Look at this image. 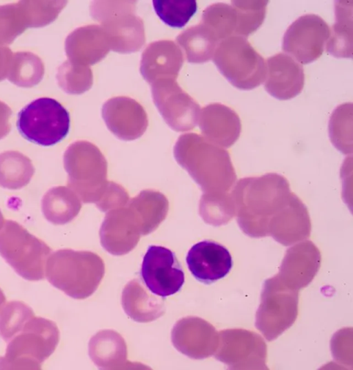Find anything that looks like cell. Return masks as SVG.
<instances>
[{"mask_svg":"<svg viewBox=\"0 0 353 370\" xmlns=\"http://www.w3.org/2000/svg\"><path fill=\"white\" fill-rule=\"evenodd\" d=\"M183 62V54L173 41H154L142 54L140 72L151 85L161 79H176Z\"/></svg>","mask_w":353,"mask_h":370,"instance_id":"19","label":"cell"},{"mask_svg":"<svg viewBox=\"0 0 353 370\" xmlns=\"http://www.w3.org/2000/svg\"><path fill=\"white\" fill-rule=\"evenodd\" d=\"M152 6L159 19L172 28L183 27L197 9L196 2L194 0H154Z\"/></svg>","mask_w":353,"mask_h":370,"instance_id":"32","label":"cell"},{"mask_svg":"<svg viewBox=\"0 0 353 370\" xmlns=\"http://www.w3.org/2000/svg\"><path fill=\"white\" fill-rule=\"evenodd\" d=\"M92 17L99 21L110 41V49L128 53L138 51L145 41L141 19L134 14L131 1H94Z\"/></svg>","mask_w":353,"mask_h":370,"instance_id":"8","label":"cell"},{"mask_svg":"<svg viewBox=\"0 0 353 370\" xmlns=\"http://www.w3.org/2000/svg\"><path fill=\"white\" fill-rule=\"evenodd\" d=\"M81 205L67 187L59 186L49 189L41 201L43 216L54 225L70 222L79 213Z\"/></svg>","mask_w":353,"mask_h":370,"instance_id":"26","label":"cell"},{"mask_svg":"<svg viewBox=\"0 0 353 370\" xmlns=\"http://www.w3.org/2000/svg\"><path fill=\"white\" fill-rule=\"evenodd\" d=\"M70 125L68 110L57 100L41 97L34 100L18 113L17 127L21 135L42 146L62 141Z\"/></svg>","mask_w":353,"mask_h":370,"instance_id":"7","label":"cell"},{"mask_svg":"<svg viewBox=\"0 0 353 370\" xmlns=\"http://www.w3.org/2000/svg\"><path fill=\"white\" fill-rule=\"evenodd\" d=\"M48 280L75 299L92 296L105 274L103 260L90 251L59 249L49 256L45 269Z\"/></svg>","mask_w":353,"mask_h":370,"instance_id":"3","label":"cell"},{"mask_svg":"<svg viewBox=\"0 0 353 370\" xmlns=\"http://www.w3.org/2000/svg\"><path fill=\"white\" fill-rule=\"evenodd\" d=\"M352 104L339 105L330 121V135L333 144L343 153H352Z\"/></svg>","mask_w":353,"mask_h":370,"instance_id":"34","label":"cell"},{"mask_svg":"<svg viewBox=\"0 0 353 370\" xmlns=\"http://www.w3.org/2000/svg\"><path fill=\"white\" fill-rule=\"evenodd\" d=\"M172 345L181 353L193 359L211 356L218 347V335L205 320L194 316L178 320L171 332Z\"/></svg>","mask_w":353,"mask_h":370,"instance_id":"13","label":"cell"},{"mask_svg":"<svg viewBox=\"0 0 353 370\" xmlns=\"http://www.w3.org/2000/svg\"><path fill=\"white\" fill-rule=\"evenodd\" d=\"M29 28L47 25L52 22L66 5L65 1H21Z\"/></svg>","mask_w":353,"mask_h":370,"instance_id":"36","label":"cell"},{"mask_svg":"<svg viewBox=\"0 0 353 370\" xmlns=\"http://www.w3.org/2000/svg\"><path fill=\"white\" fill-rule=\"evenodd\" d=\"M59 342L56 323L34 316L10 341L0 369H40L41 364L55 351Z\"/></svg>","mask_w":353,"mask_h":370,"instance_id":"4","label":"cell"},{"mask_svg":"<svg viewBox=\"0 0 353 370\" xmlns=\"http://www.w3.org/2000/svg\"><path fill=\"white\" fill-rule=\"evenodd\" d=\"M152 99L166 122L176 131L193 128L200 106L178 85L176 79H159L151 84Z\"/></svg>","mask_w":353,"mask_h":370,"instance_id":"12","label":"cell"},{"mask_svg":"<svg viewBox=\"0 0 353 370\" xmlns=\"http://www.w3.org/2000/svg\"><path fill=\"white\" fill-rule=\"evenodd\" d=\"M330 32L328 25L319 16L303 15L285 31L283 50L299 63H310L322 55Z\"/></svg>","mask_w":353,"mask_h":370,"instance_id":"10","label":"cell"},{"mask_svg":"<svg viewBox=\"0 0 353 370\" xmlns=\"http://www.w3.org/2000/svg\"><path fill=\"white\" fill-rule=\"evenodd\" d=\"M201 23L210 28L221 42L235 35L236 12L230 5L214 3L203 11Z\"/></svg>","mask_w":353,"mask_h":370,"instance_id":"29","label":"cell"},{"mask_svg":"<svg viewBox=\"0 0 353 370\" xmlns=\"http://www.w3.org/2000/svg\"><path fill=\"white\" fill-rule=\"evenodd\" d=\"M110 49V41L101 26L89 25L74 30L66 38L65 50L70 63L89 67L103 58Z\"/></svg>","mask_w":353,"mask_h":370,"instance_id":"17","label":"cell"},{"mask_svg":"<svg viewBox=\"0 0 353 370\" xmlns=\"http://www.w3.org/2000/svg\"><path fill=\"white\" fill-rule=\"evenodd\" d=\"M44 75L41 59L30 52H17L12 54L7 78L14 85L31 88L37 85Z\"/></svg>","mask_w":353,"mask_h":370,"instance_id":"28","label":"cell"},{"mask_svg":"<svg viewBox=\"0 0 353 370\" xmlns=\"http://www.w3.org/2000/svg\"><path fill=\"white\" fill-rule=\"evenodd\" d=\"M186 263L192 276L207 285L224 278L233 265L228 249L220 243L209 240L200 241L190 249Z\"/></svg>","mask_w":353,"mask_h":370,"instance_id":"14","label":"cell"},{"mask_svg":"<svg viewBox=\"0 0 353 370\" xmlns=\"http://www.w3.org/2000/svg\"><path fill=\"white\" fill-rule=\"evenodd\" d=\"M52 250L19 223L7 220L0 230V255L22 278L42 280Z\"/></svg>","mask_w":353,"mask_h":370,"instance_id":"5","label":"cell"},{"mask_svg":"<svg viewBox=\"0 0 353 370\" xmlns=\"http://www.w3.org/2000/svg\"><path fill=\"white\" fill-rule=\"evenodd\" d=\"M337 1L335 5L336 23L326 45L327 52L337 58L352 56V1Z\"/></svg>","mask_w":353,"mask_h":370,"instance_id":"25","label":"cell"},{"mask_svg":"<svg viewBox=\"0 0 353 370\" xmlns=\"http://www.w3.org/2000/svg\"><path fill=\"white\" fill-rule=\"evenodd\" d=\"M11 115L12 110L10 107L0 101V139L6 136L10 131Z\"/></svg>","mask_w":353,"mask_h":370,"instance_id":"37","label":"cell"},{"mask_svg":"<svg viewBox=\"0 0 353 370\" xmlns=\"http://www.w3.org/2000/svg\"><path fill=\"white\" fill-rule=\"evenodd\" d=\"M27 28L28 19L21 1L0 6V45L10 44Z\"/></svg>","mask_w":353,"mask_h":370,"instance_id":"31","label":"cell"},{"mask_svg":"<svg viewBox=\"0 0 353 370\" xmlns=\"http://www.w3.org/2000/svg\"><path fill=\"white\" fill-rule=\"evenodd\" d=\"M141 276L148 290L165 298L179 290L185 282L184 272L170 249L150 245L143 256Z\"/></svg>","mask_w":353,"mask_h":370,"instance_id":"11","label":"cell"},{"mask_svg":"<svg viewBox=\"0 0 353 370\" xmlns=\"http://www.w3.org/2000/svg\"><path fill=\"white\" fill-rule=\"evenodd\" d=\"M320 262L319 249L312 242L307 240L287 251L276 276L288 287L299 290L312 280Z\"/></svg>","mask_w":353,"mask_h":370,"instance_id":"18","label":"cell"},{"mask_svg":"<svg viewBox=\"0 0 353 370\" xmlns=\"http://www.w3.org/2000/svg\"><path fill=\"white\" fill-rule=\"evenodd\" d=\"M12 54L8 47L0 45V81L8 76Z\"/></svg>","mask_w":353,"mask_h":370,"instance_id":"38","label":"cell"},{"mask_svg":"<svg viewBox=\"0 0 353 370\" xmlns=\"http://www.w3.org/2000/svg\"><path fill=\"white\" fill-rule=\"evenodd\" d=\"M142 234L138 214L114 211L106 215L100 230L102 246L110 254L123 255L130 251Z\"/></svg>","mask_w":353,"mask_h":370,"instance_id":"16","label":"cell"},{"mask_svg":"<svg viewBox=\"0 0 353 370\" xmlns=\"http://www.w3.org/2000/svg\"><path fill=\"white\" fill-rule=\"evenodd\" d=\"M199 117L203 136L213 143L230 147L239 138L241 121L230 107L221 103H212L202 109Z\"/></svg>","mask_w":353,"mask_h":370,"instance_id":"20","label":"cell"},{"mask_svg":"<svg viewBox=\"0 0 353 370\" xmlns=\"http://www.w3.org/2000/svg\"><path fill=\"white\" fill-rule=\"evenodd\" d=\"M293 194L287 179L279 174L241 178L231 192L240 228L251 237L268 236L271 220L289 203Z\"/></svg>","mask_w":353,"mask_h":370,"instance_id":"1","label":"cell"},{"mask_svg":"<svg viewBox=\"0 0 353 370\" xmlns=\"http://www.w3.org/2000/svg\"><path fill=\"white\" fill-rule=\"evenodd\" d=\"M264 88L273 97L288 100L297 96L304 85L301 65L287 54L279 53L267 59Z\"/></svg>","mask_w":353,"mask_h":370,"instance_id":"15","label":"cell"},{"mask_svg":"<svg viewBox=\"0 0 353 370\" xmlns=\"http://www.w3.org/2000/svg\"><path fill=\"white\" fill-rule=\"evenodd\" d=\"M236 15L235 35L247 37L263 23L268 1H232Z\"/></svg>","mask_w":353,"mask_h":370,"instance_id":"30","label":"cell"},{"mask_svg":"<svg viewBox=\"0 0 353 370\" xmlns=\"http://www.w3.org/2000/svg\"><path fill=\"white\" fill-rule=\"evenodd\" d=\"M298 291L286 286L277 276L264 282L256 327L268 340L276 338L294 323L298 311Z\"/></svg>","mask_w":353,"mask_h":370,"instance_id":"9","label":"cell"},{"mask_svg":"<svg viewBox=\"0 0 353 370\" xmlns=\"http://www.w3.org/2000/svg\"><path fill=\"white\" fill-rule=\"evenodd\" d=\"M4 223H5L4 218L0 210V230L3 228Z\"/></svg>","mask_w":353,"mask_h":370,"instance_id":"40","label":"cell"},{"mask_svg":"<svg viewBox=\"0 0 353 370\" xmlns=\"http://www.w3.org/2000/svg\"><path fill=\"white\" fill-rule=\"evenodd\" d=\"M6 301V296L3 292L2 291V290L0 289V311L1 308L3 307V305H5Z\"/></svg>","mask_w":353,"mask_h":370,"instance_id":"39","label":"cell"},{"mask_svg":"<svg viewBox=\"0 0 353 370\" xmlns=\"http://www.w3.org/2000/svg\"><path fill=\"white\" fill-rule=\"evenodd\" d=\"M34 316L32 309L20 301L5 304L0 311V336L6 342L19 333Z\"/></svg>","mask_w":353,"mask_h":370,"instance_id":"33","label":"cell"},{"mask_svg":"<svg viewBox=\"0 0 353 370\" xmlns=\"http://www.w3.org/2000/svg\"><path fill=\"white\" fill-rule=\"evenodd\" d=\"M212 60L223 76L240 90H252L265 81L266 63L244 37L233 35L221 41Z\"/></svg>","mask_w":353,"mask_h":370,"instance_id":"6","label":"cell"},{"mask_svg":"<svg viewBox=\"0 0 353 370\" xmlns=\"http://www.w3.org/2000/svg\"><path fill=\"white\" fill-rule=\"evenodd\" d=\"M34 173L30 158L17 151L0 154V186L8 189H19L28 185Z\"/></svg>","mask_w":353,"mask_h":370,"instance_id":"27","label":"cell"},{"mask_svg":"<svg viewBox=\"0 0 353 370\" xmlns=\"http://www.w3.org/2000/svg\"><path fill=\"white\" fill-rule=\"evenodd\" d=\"M88 353L94 364L101 369H118L128 362L124 338L111 329L99 331L91 338Z\"/></svg>","mask_w":353,"mask_h":370,"instance_id":"23","label":"cell"},{"mask_svg":"<svg viewBox=\"0 0 353 370\" xmlns=\"http://www.w3.org/2000/svg\"><path fill=\"white\" fill-rule=\"evenodd\" d=\"M176 41L183 49L188 61L194 63L208 61L220 43L214 32L201 23L183 30Z\"/></svg>","mask_w":353,"mask_h":370,"instance_id":"24","label":"cell"},{"mask_svg":"<svg viewBox=\"0 0 353 370\" xmlns=\"http://www.w3.org/2000/svg\"><path fill=\"white\" fill-rule=\"evenodd\" d=\"M57 79L59 86L69 94H81L92 84V73L89 67L75 65L68 61L58 68Z\"/></svg>","mask_w":353,"mask_h":370,"instance_id":"35","label":"cell"},{"mask_svg":"<svg viewBox=\"0 0 353 370\" xmlns=\"http://www.w3.org/2000/svg\"><path fill=\"white\" fill-rule=\"evenodd\" d=\"M182 154L195 181L205 192L203 197L225 196L231 193L236 176L228 152L222 147L196 134L182 135L175 146Z\"/></svg>","mask_w":353,"mask_h":370,"instance_id":"2","label":"cell"},{"mask_svg":"<svg viewBox=\"0 0 353 370\" xmlns=\"http://www.w3.org/2000/svg\"><path fill=\"white\" fill-rule=\"evenodd\" d=\"M150 292L138 279L132 280L125 286L121 296L122 307L134 321L149 322L164 314L165 306L163 300Z\"/></svg>","mask_w":353,"mask_h":370,"instance_id":"22","label":"cell"},{"mask_svg":"<svg viewBox=\"0 0 353 370\" xmlns=\"http://www.w3.org/2000/svg\"><path fill=\"white\" fill-rule=\"evenodd\" d=\"M103 116L109 127L123 139L139 136L145 126L146 116L143 107L134 100L119 96L110 99L103 105Z\"/></svg>","mask_w":353,"mask_h":370,"instance_id":"21","label":"cell"}]
</instances>
